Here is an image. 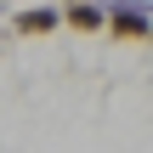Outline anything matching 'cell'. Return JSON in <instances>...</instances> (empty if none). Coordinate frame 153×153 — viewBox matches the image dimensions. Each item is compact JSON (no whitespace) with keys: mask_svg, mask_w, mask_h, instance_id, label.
<instances>
[{"mask_svg":"<svg viewBox=\"0 0 153 153\" xmlns=\"http://www.w3.org/2000/svg\"><path fill=\"white\" fill-rule=\"evenodd\" d=\"M148 40H153V28H148Z\"/></svg>","mask_w":153,"mask_h":153,"instance_id":"5","label":"cell"},{"mask_svg":"<svg viewBox=\"0 0 153 153\" xmlns=\"http://www.w3.org/2000/svg\"><path fill=\"white\" fill-rule=\"evenodd\" d=\"M102 23H108L102 0H68L62 6V28H74V34H102Z\"/></svg>","mask_w":153,"mask_h":153,"instance_id":"3","label":"cell"},{"mask_svg":"<svg viewBox=\"0 0 153 153\" xmlns=\"http://www.w3.org/2000/svg\"><path fill=\"white\" fill-rule=\"evenodd\" d=\"M148 28H153V6H142V0H108V23H102L108 40H148Z\"/></svg>","mask_w":153,"mask_h":153,"instance_id":"1","label":"cell"},{"mask_svg":"<svg viewBox=\"0 0 153 153\" xmlns=\"http://www.w3.org/2000/svg\"><path fill=\"white\" fill-rule=\"evenodd\" d=\"M0 11H6V0H0Z\"/></svg>","mask_w":153,"mask_h":153,"instance_id":"4","label":"cell"},{"mask_svg":"<svg viewBox=\"0 0 153 153\" xmlns=\"http://www.w3.org/2000/svg\"><path fill=\"white\" fill-rule=\"evenodd\" d=\"M62 28V6H23V11H11V34H23V40H40V34H57Z\"/></svg>","mask_w":153,"mask_h":153,"instance_id":"2","label":"cell"}]
</instances>
